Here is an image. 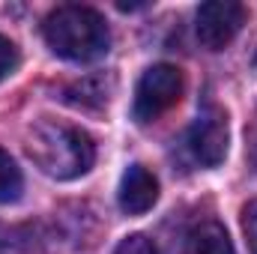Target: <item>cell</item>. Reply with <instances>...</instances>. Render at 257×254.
<instances>
[{"instance_id":"cell-1","label":"cell","mask_w":257,"mask_h":254,"mask_svg":"<svg viewBox=\"0 0 257 254\" xmlns=\"http://www.w3.org/2000/svg\"><path fill=\"white\" fill-rule=\"evenodd\" d=\"M27 153L33 165L54 177V180H75L87 174L96 162V144L84 129L66 126L57 120H39L27 135Z\"/></svg>"},{"instance_id":"cell-2","label":"cell","mask_w":257,"mask_h":254,"mask_svg":"<svg viewBox=\"0 0 257 254\" xmlns=\"http://www.w3.org/2000/svg\"><path fill=\"white\" fill-rule=\"evenodd\" d=\"M42 36L57 57L75 60V63L96 60L111 45L105 18L96 9L75 6V3L57 6L54 12H48V18L42 21Z\"/></svg>"},{"instance_id":"cell-3","label":"cell","mask_w":257,"mask_h":254,"mask_svg":"<svg viewBox=\"0 0 257 254\" xmlns=\"http://www.w3.org/2000/svg\"><path fill=\"white\" fill-rule=\"evenodd\" d=\"M183 72L171 63H159L150 66L141 81H138V90H135V105H132V114L138 123H153L159 120L162 114H168L180 96H183Z\"/></svg>"},{"instance_id":"cell-4","label":"cell","mask_w":257,"mask_h":254,"mask_svg":"<svg viewBox=\"0 0 257 254\" xmlns=\"http://www.w3.org/2000/svg\"><path fill=\"white\" fill-rule=\"evenodd\" d=\"M245 21V9L236 0H209L197 9V42L206 51H221L233 42Z\"/></svg>"},{"instance_id":"cell-5","label":"cell","mask_w":257,"mask_h":254,"mask_svg":"<svg viewBox=\"0 0 257 254\" xmlns=\"http://www.w3.org/2000/svg\"><path fill=\"white\" fill-rule=\"evenodd\" d=\"M227 117L218 108H206L197 120H194L192 132H189V150L192 156L203 165V168H215L224 162L227 156Z\"/></svg>"},{"instance_id":"cell-6","label":"cell","mask_w":257,"mask_h":254,"mask_svg":"<svg viewBox=\"0 0 257 254\" xmlns=\"http://www.w3.org/2000/svg\"><path fill=\"white\" fill-rule=\"evenodd\" d=\"M156 200H159V180L153 177V171H147L144 165H128L120 180V209L128 215H141L153 209Z\"/></svg>"},{"instance_id":"cell-7","label":"cell","mask_w":257,"mask_h":254,"mask_svg":"<svg viewBox=\"0 0 257 254\" xmlns=\"http://www.w3.org/2000/svg\"><path fill=\"white\" fill-rule=\"evenodd\" d=\"M186 254H233V242L218 221H200L186 236Z\"/></svg>"},{"instance_id":"cell-8","label":"cell","mask_w":257,"mask_h":254,"mask_svg":"<svg viewBox=\"0 0 257 254\" xmlns=\"http://www.w3.org/2000/svg\"><path fill=\"white\" fill-rule=\"evenodd\" d=\"M24 191V177L15 165V159L0 147V203H15Z\"/></svg>"},{"instance_id":"cell-9","label":"cell","mask_w":257,"mask_h":254,"mask_svg":"<svg viewBox=\"0 0 257 254\" xmlns=\"http://www.w3.org/2000/svg\"><path fill=\"white\" fill-rule=\"evenodd\" d=\"M242 230L248 239V251L257 254V197L242 206Z\"/></svg>"},{"instance_id":"cell-10","label":"cell","mask_w":257,"mask_h":254,"mask_svg":"<svg viewBox=\"0 0 257 254\" xmlns=\"http://www.w3.org/2000/svg\"><path fill=\"white\" fill-rule=\"evenodd\" d=\"M114 254H159V251H156L153 239H147L144 233H132V236H126V239L117 245Z\"/></svg>"},{"instance_id":"cell-11","label":"cell","mask_w":257,"mask_h":254,"mask_svg":"<svg viewBox=\"0 0 257 254\" xmlns=\"http://www.w3.org/2000/svg\"><path fill=\"white\" fill-rule=\"evenodd\" d=\"M15 66H18V48L6 36H0V81L9 78L15 72Z\"/></svg>"}]
</instances>
